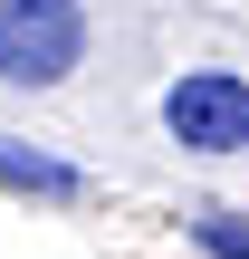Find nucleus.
<instances>
[{
	"label": "nucleus",
	"instance_id": "obj_1",
	"mask_svg": "<svg viewBox=\"0 0 249 259\" xmlns=\"http://www.w3.org/2000/svg\"><path fill=\"white\" fill-rule=\"evenodd\" d=\"M86 58V10L77 0H0V87H67Z\"/></svg>",
	"mask_w": 249,
	"mask_h": 259
},
{
	"label": "nucleus",
	"instance_id": "obj_3",
	"mask_svg": "<svg viewBox=\"0 0 249 259\" xmlns=\"http://www.w3.org/2000/svg\"><path fill=\"white\" fill-rule=\"evenodd\" d=\"M0 192H29V202H86V173L58 163V154H38V144H19V135H0Z\"/></svg>",
	"mask_w": 249,
	"mask_h": 259
},
{
	"label": "nucleus",
	"instance_id": "obj_2",
	"mask_svg": "<svg viewBox=\"0 0 249 259\" xmlns=\"http://www.w3.org/2000/svg\"><path fill=\"white\" fill-rule=\"evenodd\" d=\"M163 135L182 154H249V77L240 67H182L163 87Z\"/></svg>",
	"mask_w": 249,
	"mask_h": 259
},
{
	"label": "nucleus",
	"instance_id": "obj_4",
	"mask_svg": "<svg viewBox=\"0 0 249 259\" xmlns=\"http://www.w3.org/2000/svg\"><path fill=\"white\" fill-rule=\"evenodd\" d=\"M192 240H202L211 259H249V221L240 211H192Z\"/></svg>",
	"mask_w": 249,
	"mask_h": 259
}]
</instances>
